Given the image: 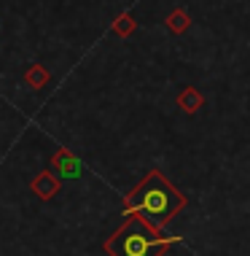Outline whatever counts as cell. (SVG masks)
I'll use <instances>...</instances> for the list:
<instances>
[{
  "label": "cell",
  "instance_id": "cell-1",
  "mask_svg": "<svg viewBox=\"0 0 250 256\" xmlns=\"http://www.w3.org/2000/svg\"><path fill=\"white\" fill-rule=\"evenodd\" d=\"M186 208V197L172 186L159 170H151L135 189L124 197V213L140 216L156 230H164Z\"/></svg>",
  "mask_w": 250,
  "mask_h": 256
},
{
  "label": "cell",
  "instance_id": "cell-2",
  "mask_svg": "<svg viewBox=\"0 0 250 256\" xmlns=\"http://www.w3.org/2000/svg\"><path fill=\"white\" fill-rule=\"evenodd\" d=\"M180 238H162L154 224L140 216H127V221L105 240L110 256H164Z\"/></svg>",
  "mask_w": 250,
  "mask_h": 256
},
{
  "label": "cell",
  "instance_id": "cell-3",
  "mask_svg": "<svg viewBox=\"0 0 250 256\" xmlns=\"http://www.w3.org/2000/svg\"><path fill=\"white\" fill-rule=\"evenodd\" d=\"M51 170L57 172V178H78L83 172L81 162L67 148H57L51 154Z\"/></svg>",
  "mask_w": 250,
  "mask_h": 256
},
{
  "label": "cell",
  "instance_id": "cell-4",
  "mask_svg": "<svg viewBox=\"0 0 250 256\" xmlns=\"http://www.w3.org/2000/svg\"><path fill=\"white\" fill-rule=\"evenodd\" d=\"M59 178L54 176V170H43V172H38L35 178H32V184H30V189H32V194H35L38 200H51V197H57L59 194Z\"/></svg>",
  "mask_w": 250,
  "mask_h": 256
},
{
  "label": "cell",
  "instance_id": "cell-5",
  "mask_svg": "<svg viewBox=\"0 0 250 256\" xmlns=\"http://www.w3.org/2000/svg\"><path fill=\"white\" fill-rule=\"evenodd\" d=\"M202 106H205V94L199 92L197 86H186L183 92L178 94V108L183 110V114H189V116H194Z\"/></svg>",
  "mask_w": 250,
  "mask_h": 256
},
{
  "label": "cell",
  "instance_id": "cell-6",
  "mask_svg": "<svg viewBox=\"0 0 250 256\" xmlns=\"http://www.w3.org/2000/svg\"><path fill=\"white\" fill-rule=\"evenodd\" d=\"M48 78H51V73H48L46 65H40V62H35V65H30L24 70V84L32 86V89H43L48 84Z\"/></svg>",
  "mask_w": 250,
  "mask_h": 256
},
{
  "label": "cell",
  "instance_id": "cell-7",
  "mask_svg": "<svg viewBox=\"0 0 250 256\" xmlns=\"http://www.w3.org/2000/svg\"><path fill=\"white\" fill-rule=\"evenodd\" d=\"M167 27H170L172 32H186L191 27V16H189V11H183V8H172L170 11V16H167Z\"/></svg>",
  "mask_w": 250,
  "mask_h": 256
},
{
  "label": "cell",
  "instance_id": "cell-8",
  "mask_svg": "<svg viewBox=\"0 0 250 256\" xmlns=\"http://www.w3.org/2000/svg\"><path fill=\"white\" fill-rule=\"evenodd\" d=\"M135 30H137V22H135L132 14H119V16L113 19V32L119 38H129Z\"/></svg>",
  "mask_w": 250,
  "mask_h": 256
}]
</instances>
